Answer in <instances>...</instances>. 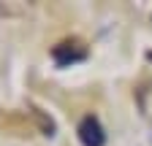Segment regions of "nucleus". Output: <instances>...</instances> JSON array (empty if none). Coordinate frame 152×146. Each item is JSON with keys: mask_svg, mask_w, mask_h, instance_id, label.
<instances>
[{"mask_svg": "<svg viewBox=\"0 0 152 146\" xmlns=\"http://www.w3.org/2000/svg\"><path fill=\"white\" fill-rule=\"evenodd\" d=\"M52 60L57 68H71L76 62H84L87 60V46L79 38H65L57 46H52Z\"/></svg>", "mask_w": 152, "mask_h": 146, "instance_id": "nucleus-1", "label": "nucleus"}, {"mask_svg": "<svg viewBox=\"0 0 152 146\" xmlns=\"http://www.w3.org/2000/svg\"><path fill=\"white\" fill-rule=\"evenodd\" d=\"M76 138H79L82 146H103L106 143V133H103L101 119L92 116V114H87L79 122V127H76Z\"/></svg>", "mask_w": 152, "mask_h": 146, "instance_id": "nucleus-2", "label": "nucleus"}, {"mask_svg": "<svg viewBox=\"0 0 152 146\" xmlns=\"http://www.w3.org/2000/svg\"><path fill=\"white\" fill-rule=\"evenodd\" d=\"M33 114H35V119H38V124H41V133L52 138V135H54V122H52L49 116H44L41 111H38V108H33Z\"/></svg>", "mask_w": 152, "mask_h": 146, "instance_id": "nucleus-3", "label": "nucleus"}, {"mask_svg": "<svg viewBox=\"0 0 152 146\" xmlns=\"http://www.w3.org/2000/svg\"><path fill=\"white\" fill-rule=\"evenodd\" d=\"M147 60H152V51H149V54H147Z\"/></svg>", "mask_w": 152, "mask_h": 146, "instance_id": "nucleus-4", "label": "nucleus"}]
</instances>
